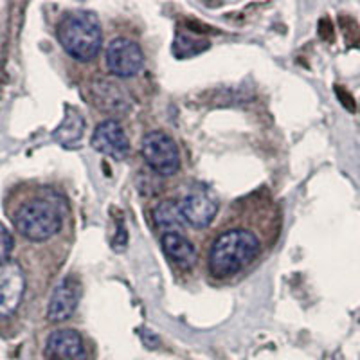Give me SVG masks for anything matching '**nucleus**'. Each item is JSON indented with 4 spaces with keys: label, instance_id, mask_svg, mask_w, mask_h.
<instances>
[{
    "label": "nucleus",
    "instance_id": "nucleus-1",
    "mask_svg": "<svg viewBox=\"0 0 360 360\" xmlns=\"http://www.w3.org/2000/svg\"><path fill=\"white\" fill-rule=\"evenodd\" d=\"M240 213L242 217L227 214L209 245L207 272L214 281L231 283L245 276L279 234L278 217H247L245 202L240 204Z\"/></svg>",
    "mask_w": 360,
    "mask_h": 360
},
{
    "label": "nucleus",
    "instance_id": "nucleus-2",
    "mask_svg": "<svg viewBox=\"0 0 360 360\" xmlns=\"http://www.w3.org/2000/svg\"><path fill=\"white\" fill-rule=\"evenodd\" d=\"M67 204L60 193L44 189L40 195L20 202L13 213L11 221L18 234L29 242H47L60 233Z\"/></svg>",
    "mask_w": 360,
    "mask_h": 360
},
{
    "label": "nucleus",
    "instance_id": "nucleus-3",
    "mask_svg": "<svg viewBox=\"0 0 360 360\" xmlns=\"http://www.w3.org/2000/svg\"><path fill=\"white\" fill-rule=\"evenodd\" d=\"M56 34L65 53L78 62H92L101 51L103 31L94 13H67L58 24Z\"/></svg>",
    "mask_w": 360,
    "mask_h": 360
},
{
    "label": "nucleus",
    "instance_id": "nucleus-4",
    "mask_svg": "<svg viewBox=\"0 0 360 360\" xmlns=\"http://www.w3.org/2000/svg\"><path fill=\"white\" fill-rule=\"evenodd\" d=\"M144 162L159 176H172L180 168V155L175 141L160 130L148 131L141 144Z\"/></svg>",
    "mask_w": 360,
    "mask_h": 360
},
{
    "label": "nucleus",
    "instance_id": "nucleus-5",
    "mask_svg": "<svg viewBox=\"0 0 360 360\" xmlns=\"http://www.w3.org/2000/svg\"><path fill=\"white\" fill-rule=\"evenodd\" d=\"M107 67L117 78H131L141 72L144 65V54L139 44L130 38L119 37L107 47Z\"/></svg>",
    "mask_w": 360,
    "mask_h": 360
},
{
    "label": "nucleus",
    "instance_id": "nucleus-6",
    "mask_svg": "<svg viewBox=\"0 0 360 360\" xmlns=\"http://www.w3.org/2000/svg\"><path fill=\"white\" fill-rule=\"evenodd\" d=\"M25 292V274L20 263L0 265V317H9L20 307Z\"/></svg>",
    "mask_w": 360,
    "mask_h": 360
},
{
    "label": "nucleus",
    "instance_id": "nucleus-7",
    "mask_svg": "<svg viewBox=\"0 0 360 360\" xmlns=\"http://www.w3.org/2000/svg\"><path fill=\"white\" fill-rule=\"evenodd\" d=\"M79 297H82V285L76 276L69 274L58 283V287L54 288L53 295H51L49 307H47V319L49 323H63V321L70 319L78 308Z\"/></svg>",
    "mask_w": 360,
    "mask_h": 360
},
{
    "label": "nucleus",
    "instance_id": "nucleus-8",
    "mask_svg": "<svg viewBox=\"0 0 360 360\" xmlns=\"http://www.w3.org/2000/svg\"><path fill=\"white\" fill-rule=\"evenodd\" d=\"M90 98L103 114L123 115L131 107L130 96L124 92L123 86L107 78L94 79L90 83Z\"/></svg>",
    "mask_w": 360,
    "mask_h": 360
},
{
    "label": "nucleus",
    "instance_id": "nucleus-9",
    "mask_svg": "<svg viewBox=\"0 0 360 360\" xmlns=\"http://www.w3.org/2000/svg\"><path fill=\"white\" fill-rule=\"evenodd\" d=\"M90 144L96 152L114 157L117 160L124 159L130 152V141H128L123 127L115 119H105L103 123H99L96 127Z\"/></svg>",
    "mask_w": 360,
    "mask_h": 360
},
{
    "label": "nucleus",
    "instance_id": "nucleus-10",
    "mask_svg": "<svg viewBox=\"0 0 360 360\" xmlns=\"http://www.w3.org/2000/svg\"><path fill=\"white\" fill-rule=\"evenodd\" d=\"M45 355L51 360H86L85 342L76 330H56L47 337Z\"/></svg>",
    "mask_w": 360,
    "mask_h": 360
},
{
    "label": "nucleus",
    "instance_id": "nucleus-11",
    "mask_svg": "<svg viewBox=\"0 0 360 360\" xmlns=\"http://www.w3.org/2000/svg\"><path fill=\"white\" fill-rule=\"evenodd\" d=\"M180 211L184 214L188 225L195 229H205L218 214V204L209 198L205 193L193 191L188 193L184 198H180Z\"/></svg>",
    "mask_w": 360,
    "mask_h": 360
},
{
    "label": "nucleus",
    "instance_id": "nucleus-12",
    "mask_svg": "<svg viewBox=\"0 0 360 360\" xmlns=\"http://www.w3.org/2000/svg\"><path fill=\"white\" fill-rule=\"evenodd\" d=\"M160 245L169 262L176 266L189 269L197 263V249L189 242L184 234L180 233H164L160 236Z\"/></svg>",
    "mask_w": 360,
    "mask_h": 360
},
{
    "label": "nucleus",
    "instance_id": "nucleus-13",
    "mask_svg": "<svg viewBox=\"0 0 360 360\" xmlns=\"http://www.w3.org/2000/svg\"><path fill=\"white\" fill-rule=\"evenodd\" d=\"M153 224L159 231L164 233H180L184 234V229L188 227L184 214L180 211V204L173 198L162 200L153 207L152 211Z\"/></svg>",
    "mask_w": 360,
    "mask_h": 360
},
{
    "label": "nucleus",
    "instance_id": "nucleus-14",
    "mask_svg": "<svg viewBox=\"0 0 360 360\" xmlns=\"http://www.w3.org/2000/svg\"><path fill=\"white\" fill-rule=\"evenodd\" d=\"M83 130H85V123H83L82 114L74 108H67L65 119L54 131V139L62 146H74L82 139Z\"/></svg>",
    "mask_w": 360,
    "mask_h": 360
},
{
    "label": "nucleus",
    "instance_id": "nucleus-15",
    "mask_svg": "<svg viewBox=\"0 0 360 360\" xmlns=\"http://www.w3.org/2000/svg\"><path fill=\"white\" fill-rule=\"evenodd\" d=\"M207 49L209 40H205V38H198L189 33H176L175 44H173V54L180 60L197 56V54H202Z\"/></svg>",
    "mask_w": 360,
    "mask_h": 360
},
{
    "label": "nucleus",
    "instance_id": "nucleus-16",
    "mask_svg": "<svg viewBox=\"0 0 360 360\" xmlns=\"http://www.w3.org/2000/svg\"><path fill=\"white\" fill-rule=\"evenodd\" d=\"M13 247H15V240H13L11 231H8L0 224V265L11 262Z\"/></svg>",
    "mask_w": 360,
    "mask_h": 360
},
{
    "label": "nucleus",
    "instance_id": "nucleus-17",
    "mask_svg": "<svg viewBox=\"0 0 360 360\" xmlns=\"http://www.w3.org/2000/svg\"><path fill=\"white\" fill-rule=\"evenodd\" d=\"M339 22H340V25H342V31H344V37H346V40H348L349 44H353L352 33H355L356 37H360L359 25H356V22L353 20V18H348V17H340Z\"/></svg>",
    "mask_w": 360,
    "mask_h": 360
},
{
    "label": "nucleus",
    "instance_id": "nucleus-18",
    "mask_svg": "<svg viewBox=\"0 0 360 360\" xmlns=\"http://www.w3.org/2000/svg\"><path fill=\"white\" fill-rule=\"evenodd\" d=\"M335 94H337V98L340 99V103H342L344 107L348 108L349 112H355V99H353V96L349 94L348 90L346 89H342V86L340 85H337L335 86Z\"/></svg>",
    "mask_w": 360,
    "mask_h": 360
},
{
    "label": "nucleus",
    "instance_id": "nucleus-19",
    "mask_svg": "<svg viewBox=\"0 0 360 360\" xmlns=\"http://www.w3.org/2000/svg\"><path fill=\"white\" fill-rule=\"evenodd\" d=\"M319 34L323 40L333 41V37H335V29H333V24L330 18H323L319 22Z\"/></svg>",
    "mask_w": 360,
    "mask_h": 360
},
{
    "label": "nucleus",
    "instance_id": "nucleus-20",
    "mask_svg": "<svg viewBox=\"0 0 360 360\" xmlns=\"http://www.w3.org/2000/svg\"><path fill=\"white\" fill-rule=\"evenodd\" d=\"M128 243V234L127 229H124L123 221H121V227H117V234L114 238V249L115 250H123Z\"/></svg>",
    "mask_w": 360,
    "mask_h": 360
},
{
    "label": "nucleus",
    "instance_id": "nucleus-21",
    "mask_svg": "<svg viewBox=\"0 0 360 360\" xmlns=\"http://www.w3.org/2000/svg\"><path fill=\"white\" fill-rule=\"evenodd\" d=\"M186 25H188L191 31H197V33H211V27L198 24L197 20H186Z\"/></svg>",
    "mask_w": 360,
    "mask_h": 360
}]
</instances>
